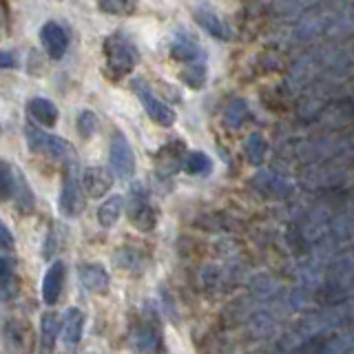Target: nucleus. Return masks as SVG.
Segmentation results:
<instances>
[{
  "label": "nucleus",
  "instance_id": "27",
  "mask_svg": "<svg viewBox=\"0 0 354 354\" xmlns=\"http://www.w3.org/2000/svg\"><path fill=\"white\" fill-rule=\"evenodd\" d=\"M0 66H3V69H16L18 66L16 55L11 51H0Z\"/></svg>",
  "mask_w": 354,
  "mask_h": 354
},
{
  "label": "nucleus",
  "instance_id": "2",
  "mask_svg": "<svg viewBox=\"0 0 354 354\" xmlns=\"http://www.w3.org/2000/svg\"><path fill=\"white\" fill-rule=\"evenodd\" d=\"M25 140H27V147L33 153H40V155H44V158L58 160L64 164L75 162V151L69 142L58 138V136H51V133L38 129L36 124L25 127Z\"/></svg>",
  "mask_w": 354,
  "mask_h": 354
},
{
  "label": "nucleus",
  "instance_id": "9",
  "mask_svg": "<svg viewBox=\"0 0 354 354\" xmlns=\"http://www.w3.org/2000/svg\"><path fill=\"white\" fill-rule=\"evenodd\" d=\"M80 184L88 197L100 199L111 191V186H113V173L104 169V166H86L80 173Z\"/></svg>",
  "mask_w": 354,
  "mask_h": 354
},
{
  "label": "nucleus",
  "instance_id": "20",
  "mask_svg": "<svg viewBox=\"0 0 354 354\" xmlns=\"http://www.w3.org/2000/svg\"><path fill=\"white\" fill-rule=\"evenodd\" d=\"M16 199V206L20 210H33V206H36V195H33L29 182L25 180V175H22L20 171H16V188H14V197Z\"/></svg>",
  "mask_w": 354,
  "mask_h": 354
},
{
  "label": "nucleus",
  "instance_id": "10",
  "mask_svg": "<svg viewBox=\"0 0 354 354\" xmlns=\"http://www.w3.org/2000/svg\"><path fill=\"white\" fill-rule=\"evenodd\" d=\"M64 261H53L47 272L42 277V301L44 306H55L60 301V295H62V286H64Z\"/></svg>",
  "mask_w": 354,
  "mask_h": 354
},
{
  "label": "nucleus",
  "instance_id": "24",
  "mask_svg": "<svg viewBox=\"0 0 354 354\" xmlns=\"http://www.w3.org/2000/svg\"><path fill=\"white\" fill-rule=\"evenodd\" d=\"M208 166H210V162H208L206 155H202V153H191L186 158V166H184V169L188 173H204V171H208Z\"/></svg>",
  "mask_w": 354,
  "mask_h": 354
},
{
  "label": "nucleus",
  "instance_id": "30",
  "mask_svg": "<svg viewBox=\"0 0 354 354\" xmlns=\"http://www.w3.org/2000/svg\"><path fill=\"white\" fill-rule=\"evenodd\" d=\"M0 133H3V124H0Z\"/></svg>",
  "mask_w": 354,
  "mask_h": 354
},
{
  "label": "nucleus",
  "instance_id": "18",
  "mask_svg": "<svg viewBox=\"0 0 354 354\" xmlns=\"http://www.w3.org/2000/svg\"><path fill=\"white\" fill-rule=\"evenodd\" d=\"M115 263L131 274H142L147 268V257L136 248H120L115 252Z\"/></svg>",
  "mask_w": 354,
  "mask_h": 354
},
{
  "label": "nucleus",
  "instance_id": "26",
  "mask_svg": "<svg viewBox=\"0 0 354 354\" xmlns=\"http://www.w3.org/2000/svg\"><path fill=\"white\" fill-rule=\"evenodd\" d=\"M60 246V241H58V232H55V228L47 235V239H44V248H42V254H44V259H51L55 250H58Z\"/></svg>",
  "mask_w": 354,
  "mask_h": 354
},
{
  "label": "nucleus",
  "instance_id": "7",
  "mask_svg": "<svg viewBox=\"0 0 354 354\" xmlns=\"http://www.w3.org/2000/svg\"><path fill=\"white\" fill-rule=\"evenodd\" d=\"M3 339L7 354H31L33 335L31 326L22 319H7L3 326Z\"/></svg>",
  "mask_w": 354,
  "mask_h": 354
},
{
  "label": "nucleus",
  "instance_id": "22",
  "mask_svg": "<svg viewBox=\"0 0 354 354\" xmlns=\"http://www.w3.org/2000/svg\"><path fill=\"white\" fill-rule=\"evenodd\" d=\"M75 127H77V133H80L82 140H91L95 136L97 127H100V120L91 109H82L80 113H77Z\"/></svg>",
  "mask_w": 354,
  "mask_h": 354
},
{
  "label": "nucleus",
  "instance_id": "4",
  "mask_svg": "<svg viewBox=\"0 0 354 354\" xmlns=\"http://www.w3.org/2000/svg\"><path fill=\"white\" fill-rule=\"evenodd\" d=\"M58 206L64 217H75L82 210V184H80V173H77L75 162L66 164Z\"/></svg>",
  "mask_w": 354,
  "mask_h": 354
},
{
  "label": "nucleus",
  "instance_id": "21",
  "mask_svg": "<svg viewBox=\"0 0 354 354\" xmlns=\"http://www.w3.org/2000/svg\"><path fill=\"white\" fill-rule=\"evenodd\" d=\"M16 188V169L7 160H0V202H9Z\"/></svg>",
  "mask_w": 354,
  "mask_h": 354
},
{
  "label": "nucleus",
  "instance_id": "15",
  "mask_svg": "<svg viewBox=\"0 0 354 354\" xmlns=\"http://www.w3.org/2000/svg\"><path fill=\"white\" fill-rule=\"evenodd\" d=\"M27 111H29V115L36 120L38 124H42V127L53 129L55 124H58L60 111L47 97H31L29 102H27Z\"/></svg>",
  "mask_w": 354,
  "mask_h": 354
},
{
  "label": "nucleus",
  "instance_id": "14",
  "mask_svg": "<svg viewBox=\"0 0 354 354\" xmlns=\"http://www.w3.org/2000/svg\"><path fill=\"white\" fill-rule=\"evenodd\" d=\"M60 332L64 337L66 346H77L82 341V332H84V313L77 308H69L62 317V324H60Z\"/></svg>",
  "mask_w": 354,
  "mask_h": 354
},
{
  "label": "nucleus",
  "instance_id": "17",
  "mask_svg": "<svg viewBox=\"0 0 354 354\" xmlns=\"http://www.w3.org/2000/svg\"><path fill=\"white\" fill-rule=\"evenodd\" d=\"M124 210V197L122 195H111L106 197L97 208V224L102 228H111L118 224V219Z\"/></svg>",
  "mask_w": 354,
  "mask_h": 354
},
{
  "label": "nucleus",
  "instance_id": "5",
  "mask_svg": "<svg viewBox=\"0 0 354 354\" xmlns=\"http://www.w3.org/2000/svg\"><path fill=\"white\" fill-rule=\"evenodd\" d=\"M127 213H129L131 224L142 232H151L155 228V224H158V215H155V210L149 202V195L142 186L131 188Z\"/></svg>",
  "mask_w": 354,
  "mask_h": 354
},
{
  "label": "nucleus",
  "instance_id": "19",
  "mask_svg": "<svg viewBox=\"0 0 354 354\" xmlns=\"http://www.w3.org/2000/svg\"><path fill=\"white\" fill-rule=\"evenodd\" d=\"M97 9L102 14L118 16V18H129L138 11L140 0H95Z\"/></svg>",
  "mask_w": 354,
  "mask_h": 354
},
{
  "label": "nucleus",
  "instance_id": "25",
  "mask_svg": "<svg viewBox=\"0 0 354 354\" xmlns=\"http://www.w3.org/2000/svg\"><path fill=\"white\" fill-rule=\"evenodd\" d=\"M14 248H16V239H14V235H11V230L7 228L5 221L0 219V250L11 252Z\"/></svg>",
  "mask_w": 354,
  "mask_h": 354
},
{
  "label": "nucleus",
  "instance_id": "28",
  "mask_svg": "<svg viewBox=\"0 0 354 354\" xmlns=\"http://www.w3.org/2000/svg\"><path fill=\"white\" fill-rule=\"evenodd\" d=\"M197 75H199V69H186V71L182 73L184 82H186V84H191V86H199V84H202V82L197 80Z\"/></svg>",
  "mask_w": 354,
  "mask_h": 354
},
{
  "label": "nucleus",
  "instance_id": "1",
  "mask_svg": "<svg viewBox=\"0 0 354 354\" xmlns=\"http://www.w3.org/2000/svg\"><path fill=\"white\" fill-rule=\"evenodd\" d=\"M102 53H104L106 73L113 80L131 75L133 69L140 64V49L127 36H122V33H111L102 44Z\"/></svg>",
  "mask_w": 354,
  "mask_h": 354
},
{
  "label": "nucleus",
  "instance_id": "12",
  "mask_svg": "<svg viewBox=\"0 0 354 354\" xmlns=\"http://www.w3.org/2000/svg\"><path fill=\"white\" fill-rule=\"evenodd\" d=\"M77 279L88 292H106L109 290V272L100 263H80L77 266Z\"/></svg>",
  "mask_w": 354,
  "mask_h": 354
},
{
  "label": "nucleus",
  "instance_id": "16",
  "mask_svg": "<svg viewBox=\"0 0 354 354\" xmlns=\"http://www.w3.org/2000/svg\"><path fill=\"white\" fill-rule=\"evenodd\" d=\"M60 335V324L55 313H44L40 319V354H51L55 348V339Z\"/></svg>",
  "mask_w": 354,
  "mask_h": 354
},
{
  "label": "nucleus",
  "instance_id": "3",
  "mask_svg": "<svg viewBox=\"0 0 354 354\" xmlns=\"http://www.w3.org/2000/svg\"><path fill=\"white\" fill-rule=\"evenodd\" d=\"M109 169L118 180H129L136 173V153H133L131 142L122 131H115L111 136L109 147Z\"/></svg>",
  "mask_w": 354,
  "mask_h": 354
},
{
  "label": "nucleus",
  "instance_id": "8",
  "mask_svg": "<svg viewBox=\"0 0 354 354\" xmlns=\"http://www.w3.org/2000/svg\"><path fill=\"white\" fill-rule=\"evenodd\" d=\"M40 42L51 60H62L69 49V33L55 20H49L40 27Z\"/></svg>",
  "mask_w": 354,
  "mask_h": 354
},
{
  "label": "nucleus",
  "instance_id": "23",
  "mask_svg": "<svg viewBox=\"0 0 354 354\" xmlns=\"http://www.w3.org/2000/svg\"><path fill=\"white\" fill-rule=\"evenodd\" d=\"M197 49L193 47L191 42H186V40H175L173 44H171V49H169V53H171V58L173 60H193V53H195Z\"/></svg>",
  "mask_w": 354,
  "mask_h": 354
},
{
  "label": "nucleus",
  "instance_id": "29",
  "mask_svg": "<svg viewBox=\"0 0 354 354\" xmlns=\"http://www.w3.org/2000/svg\"><path fill=\"white\" fill-rule=\"evenodd\" d=\"M5 27V14H3V9H0V29Z\"/></svg>",
  "mask_w": 354,
  "mask_h": 354
},
{
  "label": "nucleus",
  "instance_id": "13",
  "mask_svg": "<svg viewBox=\"0 0 354 354\" xmlns=\"http://www.w3.org/2000/svg\"><path fill=\"white\" fill-rule=\"evenodd\" d=\"M18 290H20V279H18L16 261L0 254V301L16 299Z\"/></svg>",
  "mask_w": 354,
  "mask_h": 354
},
{
  "label": "nucleus",
  "instance_id": "11",
  "mask_svg": "<svg viewBox=\"0 0 354 354\" xmlns=\"http://www.w3.org/2000/svg\"><path fill=\"white\" fill-rule=\"evenodd\" d=\"M162 350V332L158 321H144L136 330V352L138 354H160Z\"/></svg>",
  "mask_w": 354,
  "mask_h": 354
},
{
  "label": "nucleus",
  "instance_id": "6",
  "mask_svg": "<svg viewBox=\"0 0 354 354\" xmlns=\"http://www.w3.org/2000/svg\"><path fill=\"white\" fill-rule=\"evenodd\" d=\"M133 91L138 93L144 111H147V115L153 122H158L160 127H173L175 124V111L169 104H164L162 100L155 95V91H153V88L147 82H144V80H136V82H133Z\"/></svg>",
  "mask_w": 354,
  "mask_h": 354
}]
</instances>
